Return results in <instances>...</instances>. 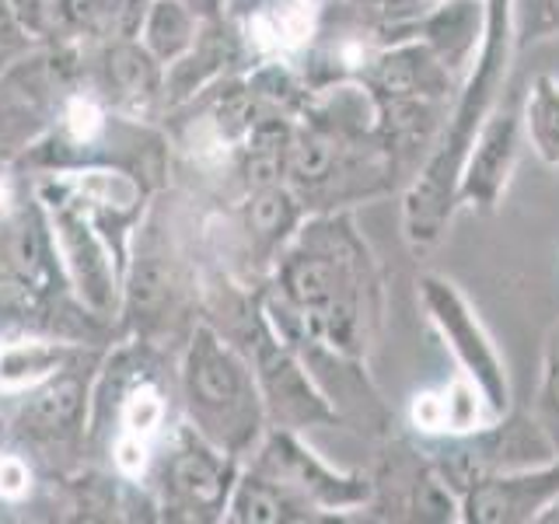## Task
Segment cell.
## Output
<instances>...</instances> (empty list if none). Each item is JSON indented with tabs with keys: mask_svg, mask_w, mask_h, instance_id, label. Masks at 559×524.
<instances>
[{
	"mask_svg": "<svg viewBox=\"0 0 559 524\" xmlns=\"http://www.w3.org/2000/svg\"><path fill=\"white\" fill-rule=\"evenodd\" d=\"M259 308L294 349L367 364L384 322V276L349 210L301 221L259 287Z\"/></svg>",
	"mask_w": 559,
	"mask_h": 524,
	"instance_id": "cell-1",
	"label": "cell"
},
{
	"mask_svg": "<svg viewBox=\"0 0 559 524\" xmlns=\"http://www.w3.org/2000/svg\"><path fill=\"white\" fill-rule=\"evenodd\" d=\"M284 182L305 214L354 210L389 196L402 182L389 147L374 127V105L357 81L311 92L294 116Z\"/></svg>",
	"mask_w": 559,
	"mask_h": 524,
	"instance_id": "cell-2",
	"label": "cell"
},
{
	"mask_svg": "<svg viewBox=\"0 0 559 524\" xmlns=\"http://www.w3.org/2000/svg\"><path fill=\"white\" fill-rule=\"evenodd\" d=\"M182 424L175 349L112 340L98 360L87 413V462L147 489L151 468Z\"/></svg>",
	"mask_w": 559,
	"mask_h": 524,
	"instance_id": "cell-3",
	"label": "cell"
},
{
	"mask_svg": "<svg viewBox=\"0 0 559 524\" xmlns=\"http://www.w3.org/2000/svg\"><path fill=\"white\" fill-rule=\"evenodd\" d=\"M179 227L182 217L168 189L154 192L133 227L122 266L116 340H140L179 354L189 329L200 322L203 279L197 273V252L186 245Z\"/></svg>",
	"mask_w": 559,
	"mask_h": 524,
	"instance_id": "cell-4",
	"label": "cell"
},
{
	"mask_svg": "<svg viewBox=\"0 0 559 524\" xmlns=\"http://www.w3.org/2000/svg\"><path fill=\"white\" fill-rule=\"evenodd\" d=\"M175 389L186 424L238 462L270 430L249 357L206 319L189 329L175 354Z\"/></svg>",
	"mask_w": 559,
	"mask_h": 524,
	"instance_id": "cell-5",
	"label": "cell"
},
{
	"mask_svg": "<svg viewBox=\"0 0 559 524\" xmlns=\"http://www.w3.org/2000/svg\"><path fill=\"white\" fill-rule=\"evenodd\" d=\"M105 346H84L63 371L4 402L14 441L46 479L70 476L87 462V413Z\"/></svg>",
	"mask_w": 559,
	"mask_h": 524,
	"instance_id": "cell-6",
	"label": "cell"
},
{
	"mask_svg": "<svg viewBox=\"0 0 559 524\" xmlns=\"http://www.w3.org/2000/svg\"><path fill=\"white\" fill-rule=\"evenodd\" d=\"M35 192L46 206L49 231L57 241L60 270L74 301L95 314L116 332L119 294H122V259L98 231V224L87 217V210L70 196V192L52 179V175H32Z\"/></svg>",
	"mask_w": 559,
	"mask_h": 524,
	"instance_id": "cell-7",
	"label": "cell"
},
{
	"mask_svg": "<svg viewBox=\"0 0 559 524\" xmlns=\"http://www.w3.org/2000/svg\"><path fill=\"white\" fill-rule=\"evenodd\" d=\"M238 468H241L238 458L214 448L182 419L147 479V493L154 500L157 521H171V524L224 521Z\"/></svg>",
	"mask_w": 559,
	"mask_h": 524,
	"instance_id": "cell-8",
	"label": "cell"
},
{
	"mask_svg": "<svg viewBox=\"0 0 559 524\" xmlns=\"http://www.w3.org/2000/svg\"><path fill=\"white\" fill-rule=\"evenodd\" d=\"M245 465L266 472L270 479L290 489L297 500L319 514V521L360 517L374 497L371 472H349L329 465L319 451L305 444V437L297 430L270 427L249 458H245Z\"/></svg>",
	"mask_w": 559,
	"mask_h": 524,
	"instance_id": "cell-9",
	"label": "cell"
},
{
	"mask_svg": "<svg viewBox=\"0 0 559 524\" xmlns=\"http://www.w3.org/2000/svg\"><path fill=\"white\" fill-rule=\"evenodd\" d=\"M416 297L419 308H424V319L433 325V332L448 346V354L459 364V374L476 384V392L483 395L493 419L511 413L507 364L462 287L441 273H424L416 279Z\"/></svg>",
	"mask_w": 559,
	"mask_h": 524,
	"instance_id": "cell-10",
	"label": "cell"
},
{
	"mask_svg": "<svg viewBox=\"0 0 559 524\" xmlns=\"http://www.w3.org/2000/svg\"><path fill=\"white\" fill-rule=\"evenodd\" d=\"M84 87L112 112L157 122L165 116V63L154 60L136 35L81 46Z\"/></svg>",
	"mask_w": 559,
	"mask_h": 524,
	"instance_id": "cell-11",
	"label": "cell"
},
{
	"mask_svg": "<svg viewBox=\"0 0 559 524\" xmlns=\"http://www.w3.org/2000/svg\"><path fill=\"white\" fill-rule=\"evenodd\" d=\"M521 147H524L521 98L503 92L479 122V130L465 151V162L459 171V206L476 210V214L500 210L507 189L514 182Z\"/></svg>",
	"mask_w": 559,
	"mask_h": 524,
	"instance_id": "cell-12",
	"label": "cell"
},
{
	"mask_svg": "<svg viewBox=\"0 0 559 524\" xmlns=\"http://www.w3.org/2000/svg\"><path fill=\"white\" fill-rule=\"evenodd\" d=\"M374 497L360 517L381 521H462L454 489L437 476L419 444H395L371 472Z\"/></svg>",
	"mask_w": 559,
	"mask_h": 524,
	"instance_id": "cell-13",
	"label": "cell"
},
{
	"mask_svg": "<svg viewBox=\"0 0 559 524\" xmlns=\"http://www.w3.org/2000/svg\"><path fill=\"white\" fill-rule=\"evenodd\" d=\"M465 524H532L546 521L559 507V458L524 468L486 472L472 479L462 493Z\"/></svg>",
	"mask_w": 559,
	"mask_h": 524,
	"instance_id": "cell-14",
	"label": "cell"
},
{
	"mask_svg": "<svg viewBox=\"0 0 559 524\" xmlns=\"http://www.w3.org/2000/svg\"><path fill=\"white\" fill-rule=\"evenodd\" d=\"M249 57L245 35L235 14H214L203 17L192 46L179 60L165 67V116L179 105L203 95L206 87L221 84L224 78H235L238 67Z\"/></svg>",
	"mask_w": 559,
	"mask_h": 524,
	"instance_id": "cell-15",
	"label": "cell"
},
{
	"mask_svg": "<svg viewBox=\"0 0 559 524\" xmlns=\"http://www.w3.org/2000/svg\"><path fill=\"white\" fill-rule=\"evenodd\" d=\"M325 14V0H252L238 14L249 57L297 67L311 49Z\"/></svg>",
	"mask_w": 559,
	"mask_h": 524,
	"instance_id": "cell-16",
	"label": "cell"
},
{
	"mask_svg": "<svg viewBox=\"0 0 559 524\" xmlns=\"http://www.w3.org/2000/svg\"><path fill=\"white\" fill-rule=\"evenodd\" d=\"M147 0H49L39 39L95 46L136 35Z\"/></svg>",
	"mask_w": 559,
	"mask_h": 524,
	"instance_id": "cell-17",
	"label": "cell"
},
{
	"mask_svg": "<svg viewBox=\"0 0 559 524\" xmlns=\"http://www.w3.org/2000/svg\"><path fill=\"white\" fill-rule=\"evenodd\" d=\"M87 343H74L49 332H8L0 336V402L43 384L74 360Z\"/></svg>",
	"mask_w": 559,
	"mask_h": 524,
	"instance_id": "cell-18",
	"label": "cell"
},
{
	"mask_svg": "<svg viewBox=\"0 0 559 524\" xmlns=\"http://www.w3.org/2000/svg\"><path fill=\"white\" fill-rule=\"evenodd\" d=\"M224 521L227 524H319V514L297 500L290 489L270 479L266 472L241 462Z\"/></svg>",
	"mask_w": 559,
	"mask_h": 524,
	"instance_id": "cell-19",
	"label": "cell"
},
{
	"mask_svg": "<svg viewBox=\"0 0 559 524\" xmlns=\"http://www.w3.org/2000/svg\"><path fill=\"white\" fill-rule=\"evenodd\" d=\"M486 8V28H483V46L472 74L465 78V87L476 98L493 102L503 95L507 74H511L514 60V32H511V0H483Z\"/></svg>",
	"mask_w": 559,
	"mask_h": 524,
	"instance_id": "cell-20",
	"label": "cell"
},
{
	"mask_svg": "<svg viewBox=\"0 0 559 524\" xmlns=\"http://www.w3.org/2000/svg\"><path fill=\"white\" fill-rule=\"evenodd\" d=\"M200 25H203V14L192 11L186 0H147L136 39L144 43V49L154 60H162L168 67L192 46Z\"/></svg>",
	"mask_w": 559,
	"mask_h": 524,
	"instance_id": "cell-21",
	"label": "cell"
},
{
	"mask_svg": "<svg viewBox=\"0 0 559 524\" xmlns=\"http://www.w3.org/2000/svg\"><path fill=\"white\" fill-rule=\"evenodd\" d=\"M524 144L546 168H559V78L535 74L521 98Z\"/></svg>",
	"mask_w": 559,
	"mask_h": 524,
	"instance_id": "cell-22",
	"label": "cell"
},
{
	"mask_svg": "<svg viewBox=\"0 0 559 524\" xmlns=\"http://www.w3.org/2000/svg\"><path fill=\"white\" fill-rule=\"evenodd\" d=\"M49 127V116L8 74H0V165L17 162Z\"/></svg>",
	"mask_w": 559,
	"mask_h": 524,
	"instance_id": "cell-23",
	"label": "cell"
},
{
	"mask_svg": "<svg viewBox=\"0 0 559 524\" xmlns=\"http://www.w3.org/2000/svg\"><path fill=\"white\" fill-rule=\"evenodd\" d=\"M532 419L538 430L549 437V444L559 454V319L549 325L546 343H542V364H538V384L532 395Z\"/></svg>",
	"mask_w": 559,
	"mask_h": 524,
	"instance_id": "cell-24",
	"label": "cell"
},
{
	"mask_svg": "<svg viewBox=\"0 0 559 524\" xmlns=\"http://www.w3.org/2000/svg\"><path fill=\"white\" fill-rule=\"evenodd\" d=\"M514 52L559 39V0H511Z\"/></svg>",
	"mask_w": 559,
	"mask_h": 524,
	"instance_id": "cell-25",
	"label": "cell"
},
{
	"mask_svg": "<svg viewBox=\"0 0 559 524\" xmlns=\"http://www.w3.org/2000/svg\"><path fill=\"white\" fill-rule=\"evenodd\" d=\"M39 43L43 39L25 25V17L17 14L14 0H0V74H8V70L17 60H25Z\"/></svg>",
	"mask_w": 559,
	"mask_h": 524,
	"instance_id": "cell-26",
	"label": "cell"
},
{
	"mask_svg": "<svg viewBox=\"0 0 559 524\" xmlns=\"http://www.w3.org/2000/svg\"><path fill=\"white\" fill-rule=\"evenodd\" d=\"M186 4L197 11V14H203V17H214V14H227V8H224V0H186Z\"/></svg>",
	"mask_w": 559,
	"mask_h": 524,
	"instance_id": "cell-27",
	"label": "cell"
},
{
	"mask_svg": "<svg viewBox=\"0 0 559 524\" xmlns=\"http://www.w3.org/2000/svg\"><path fill=\"white\" fill-rule=\"evenodd\" d=\"M14 444V430H11V416L4 409V402H0V454H4L8 448Z\"/></svg>",
	"mask_w": 559,
	"mask_h": 524,
	"instance_id": "cell-28",
	"label": "cell"
},
{
	"mask_svg": "<svg viewBox=\"0 0 559 524\" xmlns=\"http://www.w3.org/2000/svg\"><path fill=\"white\" fill-rule=\"evenodd\" d=\"M4 517H8V514H4V507H0V521H4Z\"/></svg>",
	"mask_w": 559,
	"mask_h": 524,
	"instance_id": "cell-29",
	"label": "cell"
}]
</instances>
